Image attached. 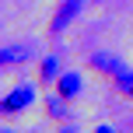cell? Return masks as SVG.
Masks as SVG:
<instances>
[{
	"mask_svg": "<svg viewBox=\"0 0 133 133\" xmlns=\"http://www.w3.org/2000/svg\"><path fill=\"white\" fill-rule=\"evenodd\" d=\"M32 102H35V88H32V84H18L4 102H0V109H4L7 116H18L21 109H28Z\"/></svg>",
	"mask_w": 133,
	"mask_h": 133,
	"instance_id": "6da1fadb",
	"label": "cell"
},
{
	"mask_svg": "<svg viewBox=\"0 0 133 133\" xmlns=\"http://www.w3.org/2000/svg\"><path fill=\"white\" fill-rule=\"evenodd\" d=\"M21 60H28V49L25 46H4L0 49V63H21Z\"/></svg>",
	"mask_w": 133,
	"mask_h": 133,
	"instance_id": "8992f818",
	"label": "cell"
},
{
	"mask_svg": "<svg viewBox=\"0 0 133 133\" xmlns=\"http://www.w3.org/2000/svg\"><path fill=\"white\" fill-rule=\"evenodd\" d=\"M66 102H70V98H63L60 91L49 95V98H46V112H49V119H66V116H70V112H66Z\"/></svg>",
	"mask_w": 133,
	"mask_h": 133,
	"instance_id": "5b68a950",
	"label": "cell"
},
{
	"mask_svg": "<svg viewBox=\"0 0 133 133\" xmlns=\"http://www.w3.org/2000/svg\"><path fill=\"white\" fill-rule=\"evenodd\" d=\"M60 77V60L56 56H46L42 60V84H49V81H56Z\"/></svg>",
	"mask_w": 133,
	"mask_h": 133,
	"instance_id": "52a82bcc",
	"label": "cell"
},
{
	"mask_svg": "<svg viewBox=\"0 0 133 133\" xmlns=\"http://www.w3.org/2000/svg\"><path fill=\"white\" fill-rule=\"evenodd\" d=\"M91 66H95V70H102V74H109L112 81L119 77L123 70H126V66L116 60V56H109V53H98V56H91Z\"/></svg>",
	"mask_w": 133,
	"mask_h": 133,
	"instance_id": "277c9868",
	"label": "cell"
},
{
	"mask_svg": "<svg viewBox=\"0 0 133 133\" xmlns=\"http://www.w3.org/2000/svg\"><path fill=\"white\" fill-rule=\"evenodd\" d=\"M116 88H119L126 98H133V74H130V70H123L119 77H116Z\"/></svg>",
	"mask_w": 133,
	"mask_h": 133,
	"instance_id": "ba28073f",
	"label": "cell"
},
{
	"mask_svg": "<svg viewBox=\"0 0 133 133\" xmlns=\"http://www.w3.org/2000/svg\"><path fill=\"white\" fill-rule=\"evenodd\" d=\"M84 11V0H63L60 7H56V14H53V21H49V32L53 35H60L66 25H70L74 18H77V14Z\"/></svg>",
	"mask_w": 133,
	"mask_h": 133,
	"instance_id": "7a4b0ae2",
	"label": "cell"
},
{
	"mask_svg": "<svg viewBox=\"0 0 133 133\" xmlns=\"http://www.w3.org/2000/svg\"><path fill=\"white\" fill-rule=\"evenodd\" d=\"M56 91H60L63 98H77V95H81V74L77 70L60 74V77H56Z\"/></svg>",
	"mask_w": 133,
	"mask_h": 133,
	"instance_id": "3957f363",
	"label": "cell"
}]
</instances>
